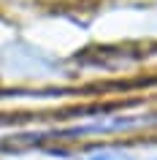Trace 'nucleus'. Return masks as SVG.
I'll list each match as a JSON object with an SVG mask.
<instances>
[{
    "label": "nucleus",
    "mask_w": 157,
    "mask_h": 160,
    "mask_svg": "<svg viewBox=\"0 0 157 160\" xmlns=\"http://www.w3.org/2000/svg\"><path fill=\"white\" fill-rule=\"evenodd\" d=\"M87 160H135V158L125 155V152H95V155H90Z\"/></svg>",
    "instance_id": "f257e3e1"
}]
</instances>
